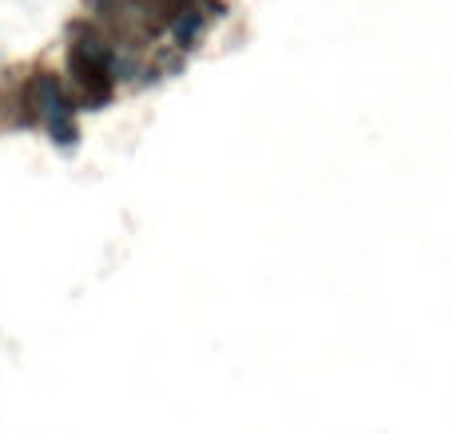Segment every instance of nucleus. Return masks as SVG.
Returning a JSON list of instances; mask_svg holds the SVG:
<instances>
[{"instance_id":"f257e3e1","label":"nucleus","mask_w":453,"mask_h":434,"mask_svg":"<svg viewBox=\"0 0 453 434\" xmlns=\"http://www.w3.org/2000/svg\"><path fill=\"white\" fill-rule=\"evenodd\" d=\"M111 40L96 28L88 16H76L68 24V48H64V84L80 112H100L116 96V76L108 68Z\"/></svg>"},{"instance_id":"f03ea898","label":"nucleus","mask_w":453,"mask_h":434,"mask_svg":"<svg viewBox=\"0 0 453 434\" xmlns=\"http://www.w3.org/2000/svg\"><path fill=\"white\" fill-rule=\"evenodd\" d=\"M24 100H28V112L36 116V128L44 124L48 140L56 148H76L80 143V124H76V100H72L68 84H64L60 72L52 68H32L24 76Z\"/></svg>"},{"instance_id":"7ed1b4c3","label":"nucleus","mask_w":453,"mask_h":434,"mask_svg":"<svg viewBox=\"0 0 453 434\" xmlns=\"http://www.w3.org/2000/svg\"><path fill=\"white\" fill-rule=\"evenodd\" d=\"M207 24H211V16H207V8H203V0H191V4H183L180 12L167 20V28H164V36H172V44L180 48V52H196L199 48V40L207 36Z\"/></svg>"}]
</instances>
